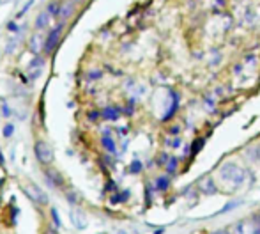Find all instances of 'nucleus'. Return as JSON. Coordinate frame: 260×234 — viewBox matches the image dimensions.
I'll use <instances>...</instances> for the list:
<instances>
[{"mask_svg": "<svg viewBox=\"0 0 260 234\" xmlns=\"http://www.w3.org/2000/svg\"><path fill=\"white\" fill-rule=\"evenodd\" d=\"M219 178H221V181H225L226 185L230 186H241L244 183V179H246V170L241 169L237 163L234 162H226L221 165V169H219Z\"/></svg>", "mask_w": 260, "mask_h": 234, "instance_id": "f257e3e1", "label": "nucleus"}, {"mask_svg": "<svg viewBox=\"0 0 260 234\" xmlns=\"http://www.w3.org/2000/svg\"><path fill=\"white\" fill-rule=\"evenodd\" d=\"M23 192L27 193V197L38 206H46L48 204V195L45 193V190L39 188L36 183H28L27 186H23Z\"/></svg>", "mask_w": 260, "mask_h": 234, "instance_id": "f03ea898", "label": "nucleus"}, {"mask_svg": "<svg viewBox=\"0 0 260 234\" xmlns=\"http://www.w3.org/2000/svg\"><path fill=\"white\" fill-rule=\"evenodd\" d=\"M34 155L43 165H50L53 162V149L50 148L48 142L45 140H38L34 144Z\"/></svg>", "mask_w": 260, "mask_h": 234, "instance_id": "7ed1b4c3", "label": "nucleus"}, {"mask_svg": "<svg viewBox=\"0 0 260 234\" xmlns=\"http://www.w3.org/2000/svg\"><path fill=\"white\" fill-rule=\"evenodd\" d=\"M62 31H64V23H58L57 27L50 31L48 38L45 39V48H43V52H45V53H52L53 50L57 48L58 41H60Z\"/></svg>", "mask_w": 260, "mask_h": 234, "instance_id": "20e7f679", "label": "nucleus"}, {"mask_svg": "<svg viewBox=\"0 0 260 234\" xmlns=\"http://www.w3.org/2000/svg\"><path fill=\"white\" fill-rule=\"evenodd\" d=\"M69 218H71V224L75 225L78 231H83V229L87 227V217L80 208L73 206L71 211H69Z\"/></svg>", "mask_w": 260, "mask_h": 234, "instance_id": "39448f33", "label": "nucleus"}, {"mask_svg": "<svg viewBox=\"0 0 260 234\" xmlns=\"http://www.w3.org/2000/svg\"><path fill=\"white\" fill-rule=\"evenodd\" d=\"M43 48H45V36H43L41 32H36V34L30 38V41H28V50H30L36 57H39V53L43 52Z\"/></svg>", "mask_w": 260, "mask_h": 234, "instance_id": "423d86ee", "label": "nucleus"}, {"mask_svg": "<svg viewBox=\"0 0 260 234\" xmlns=\"http://www.w3.org/2000/svg\"><path fill=\"white\" fill-rule=\"evenodd\" d=\"M43 68H45V62H43L41 57H34L27 66V73H28V78L30 80H36L39 75H41Z\"/></svg>", "mask_w": 260, "mask_h": 234, "instance_id": "0eeeda50", "label": "nucleus"}, {"mask_svg": "<svg viewBox=\"0 0 260 234\" xmlns=\"http://www.w3.org/2000/svg\"><path fill=\"white\" fill-rule=\"evenodd\" d=\"M75 13V2L73 0H66V2H60V9H58V16L60 18V23H64L68 18L73 16Z\"/></svg>", "mask_w": 260, "mask_h": 234, "instance_id": "6e6552de", "label": "nucleus"}, {"mask_svg": "<svg viewBox=\"0 0 260 234\" xmlns=\"http://www.w3.org/2000/svg\"><path fill=\"white\" fill-rule=\"evenodd\" d=\"M45 175H46V179H48V183L53 186V188H62V186H64V178H62V174L58 172V170L46 169Z\"/></svg>", "mask_w": 260, "mask_h": 234, "instance_id": "1a4fd4ad", "label": "nucleus"}, {"mask_svg": "<svg viewBox=\"0 0 260 234\" xmlns=\"http://www.w3.org/2000/svg\"><path fill=\"white\" fill-rule=\"evenodd\" d=\"M230 234H251V222L250 220L237 222V224L232 227V232Z\"/></svg>", "mask_w": 260, "mask_h": 234, "instance_id": "9d476101", "label": "nucleus"}, {"mask_svg": "<svg viewBox=\"0 0 260 234\" xmlns=\"http://www.w3.org/2000/svg\"><path fill=\"white\" fill-rule=\"evenodd\" d=\"M50 21H52V16H50L46 11H43V13H39L38 20H36V28H38V31H43V28L48 27Z\"/></svg>", "mask_w": 260, "mask_h": 234, "instance_id": "9b49d317", "label": "nucleus"}, {"mask_svg": "<svg viewBox=\"0 0 260 234\" xmlns=\"http://www.w3.org/2000/svg\"><path fill=\"white\" fill-rule=\"evenodd\" d=\"M120 115V110L117 107H106L103 112H101V117H105V119L108 121H117Z\"/></svg>", "mask_w": 260, "mask_h": 234, "instance_id": "f8f14e48", "label": "nucleus"}, {"mask_svg": "<svg viewBox=\"0 0 260 234\" xmlns=\"http://www.w3.org/2000/svg\"><path fill=\"white\" fill-rule=\"evenodd\" d=\"M200 190H202L204 193H207V195H212V193L218 192V188L214 186V183H212V179H211V178L204 179V181L200 183Z\"/></svg>", "mask_w": 260, "mask_h": 234, "instance_id": "ddd939ff", "label": "nucleus"}, {"mask_svg": "<svg viewBox=\"0 0 260 234\" xmlns=\"http://www.w3.org/2000/svg\"><path fill=\"white\" fill-rule=\"evenodd\" d=\"M58 9H60V2H58V0H52V2L46 6L45 11L53 18V16H58Z\"/></svg>", "mask_w": 260, "mask_h": 234, "instance_id": "4468645a", "label": "nucleus"}, {"mask_svg": "<svg viewBox=\"0 0 260 234\" xmlns=\"http://www.w3.org/2000/svg\"><path fill=\"white\" fill-rule=\"evenodd\" d=\"M101 144H103V148H105L108 153H112V155L117 151V148H115V142H113L112 138L108 137V135H105V137L101 138Z\"/></svg>", "mask_w": 260, "mask_h": 234, "instance_id": "2eb2a0df", "label": "nucleus"}, {"mask_svg": "<svg viewBox=\"0 0 260 234\" xmlns=\"http://www.w3.org/2000/svg\"><path fill=\"white\" fill-rule=\"evenodd\" d=\"M172 98H174V103H172V107H170V110H168V114L167 115H163V121H168L172 115L175 114V110H177V107H179V96L175 93H172Z\"/></svg>", "mask_w": 260, "mask_h": 234, "instance_id": "dca6fc26", "label": "nucleus"}, {"mask_svg": "<svg viewBox=\"0 0 260 234\" xmlns=\"http://www.w3.org/2000/svg\"><path fill=\"white\" fill-rule=\"evenodd\" d=\"M168 185H170V179L165 178V175H161V178L156 179V188L157 190H167Z\"/></svg>", "mask_w": 260, "mask_h": 234, "instance_id": "f3484780", "label": "nucleus"}, {"mask_svg": "<svg viewBox=\"0 0 260 234\" xmlns=\"http://www.w3.org/2000/svg\"><path fill=\"white\" fill-rule=\"evenodd\" d=\"M66 197H68L69 202L75 204V206L80 202V195H78V193H76V192H73V190H68V192H66Z\"/></svg>", "mask_w": 260, "mask_h": 234, "instance_id": "a211bd4d", "label": "nucleus"}, {"mask_svg": "<svg viewBox=\"0 0 260 234\" xmlns=\"http://www.w3.org/2000/svg\"><path fill=\"white\" fill-rule=\"evenodd\" d=\"M142 170V163L138 162V160H135L133 163H131V167H129V172H133V174H138Z\"/></svg>", "mask_w": 260, "mask_h": 234, "instance_id": "6ab92c4d", "label": "nucleus"}, {"mask_svg": "<svg viewBox=\"0 0 260 234\" xmlns=\"http://www.w3.org/2000/svg\"><path fill=\"white\" fill-rule=\"evenodd\" d=\"M13 131H14L13 124H6V126H4V137H11V135H13Z\"/></svg>", "mask_w": 260, "mask_h": 234, "instance_id": "aec40b11", "label": "nucleus"}, {"mask_svg": "<svg viewBox=\"0 0 260 234\" xmlns=\"http://www.w3.org/2000/svg\"><path fill=\"white\" fill-rule=\"evenodd\" d=\"M202 145H204V138H199V140L195 142V148L191 149V151H193V155H197V153H199L200 149H202Z\"/></svg>", "mask_w": 260, "mask_h": 234, "instance_id": "412c9836", "label": "nucleus"}, {"mask_svg": "<svg viewBox=\"0 0 260 234\" xmlns=\"http://www.w3.org/2000/svg\"><path fill=\"white\" fill-rule=\"evenodd\" d=\"M175 167H177V160H175V158H172L170 162H168V165H167V170L172 174V172H174V170H175Z\"/></svg>", "mask_w": 260, "mask_h": 234, "instance_id": "4be33fe9", "label": "nucleus"}, {"mask_svg": "<svg viewBox=\"0 0 260 234\" xmlns=\"http://www.w3.org/2000/svg\"><path fill=\"white\" fill-rule=\"evenodd\" d=\"M52 218H53V224L57 225V227H60V217L57 215V210H55V208L52 210Z\"/></svg>", "mask_w": 260, "mask_h": 234, "instance_id": "5701e85b", "label": "nucleus"}, {"mask_svg": "<svg viewBox=\"0 0 260 234\" xmlns=\"http://www.w3.org/2000/svg\"><path fill=\"white\" fill-rule=\"evenodd\" d=\"M32 4H34V0H28V2L25 4V7H23V9H21L20 13H18V18H20V16H23V14L27 13V9H28V7H30V6H32Z\"/></svg>", "mask_w": 260, "mask_h": 234, "instance_id": "b1692460", "label": "nucleus"}, {"mask_svg": "<svg viewBox=\"0 0 260 234\" xmlns=\"http://www.w3.org/2000/svg\"><path fill=\"white\" fill-rule=\"evenodd\" d=\"M241 202H232V204H229V206H225L223 208L221 211H219V213H225V211H229V210H232V208H236V206H239Z\"/></svg>", "mask_w": 260, "mask_h": 234, "instance_id": "393cba45", "label": "nucleus"}, {"mask_svg": "<svg viewBox=\"0 0 260 234\" xmlns=\"http://www.w3.org/2000/svg\"><path fill=\"white\" fill-rule=\"evenodd\" d=\"M7 28H9L11 32H18V23H14V21H11V23L7 25Z\"/></svg>", "mask_w": 260, "mask_h": 234, "instance_id": "a878e982", "label": "nucleus"}, {"mask_svg": "<svg viewBox=\"0 0 260 234\" xmlns=\"http://www.w3.org/2000/svg\"><path fill=\"white\" fill-rule=\"evenodd\" d=\"M212 234H230L229 229H218V231H214Z\"/></svg>", "mask_w": 260, "mask_h": 234, "instance_id": "bb28decb", "label": "nucleus"}, {"mask_svg": "<svg viewBox=\"0 0 260 234\" xmlns=\"http://www.w3.org/2000/svg\"><path fill=\"white\" fill-rule=\"evenodd\" d=\"M45 234H58V232H57V229H55V227H48L45 231Z\"/></svg>", "mask_w": 260, "mask_h": 234, "instance_id": "cd10ccee", "label": "nucleus"}, {"mask_svg": "<svg viewBox=\"0 0 260 234\" xmlns=\"http://www.w3.org/2000/svg\"><path fill=\"white\" fill-rule=\"evenodd\" d=\"M255 155H257V160L260 162V145H257V148H255Z\"/></svg>", "mask_w": 260, "mask_h": 234, "instance_id": "c85d7f7f", "label": "nucleus"}, {"mask_svg": "<svg viewBox=\"0 0 260 234\" xmlns=\"http://www.w3.org/2000/svg\"><path fill=\"white\" fill-rule=\"evenodd\" d=\"M6 163V160H4V156H2V153H0V165H4Z\"/></svg>", "mask_w": 260, "mask_h": 234, "instance_id": "c756f323", "label": "nucleus"}, {"mask_svg": "<svg viewBox=\"0 0 260 234\" xmlns=\"http://www.w3.org/2000/svg\"><path fill=\"white\" fill-rule=\"evenodd\" d=\"M117 234H126V232H122V231H120V232H117Z\"/></svg>", "mask_w": 260, "mask_h": 234, "instance_id": "7c9ffc66", "label": "nucleus"}, {"mask_svg": "<svg viewBox=\"0 0 260 234\" xmlns=\"http://www.w3.org/2000/svg\"><path fill=\"white\" fill-rule=\"evenodd\" d=\"M76 2H83V0H76Z\"/></svg>", "mask_w": 260, "mask_h": 234, "instance_id": "2f4dec72", "label": "nucleus"}]
</instances>
